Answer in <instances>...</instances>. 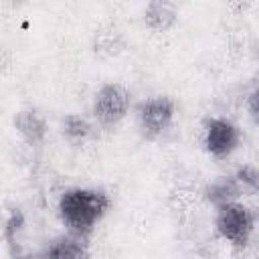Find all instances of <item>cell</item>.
<instances>
[{
    "mask_svg": "<svg viewBox=\"0 0 259 259\" xmlns=\"http://www.w3.org/2000/svg\"><path fill=\"white\" fill-rule=\"evenodd\" d=\"M113 200L103 188L71 186L61 192L57 202V214L67 233L91 239L93 231L111 210Z\"/></svg>",
    "mask_w": 259,
    "mask_h": 259,
    "instance_id": "6da1fadb",
    "label": "cell"
},
{
    "mask_svg": "<svg viewBox=\"0 0 259 259\" xmlns=\"http://www.w3.org/2000/svg\"><path fill=\"white\" fill-rule=\"evenodd\" d=\"M255 210L241 200H233L214 208V229L219 237L235 249H247L255 233Z\"/></svg>",
    "mask_w": 259,
    "mask_h": 259,
    "instance_id": "7a4b0ae2",
    "label": "cell"
},
{
    "mask_svg": "<svg viewBox=\"0 0 259 259\" xmlns=\"http://www.w3.org/2000/svg\"><path fill=\"white\" fill-rule=\"evenodd\" d=\"M178 105L176 99L170 95H152L142 99L136 105V123L138 132L146 140H160L164 138L176 121Z\"/></svg>",
    "mask_w": 259,
    "mask_h": 259,
    "instance_id": "3957f363",
    "label": "cell"
},
{
    "mask_svg": "<svg viewBox=\"0 0 259 259\" xmlns=\"http://www.w3.org/2000/svg\"><path fill=\"white\" fill-rule=\"evenodd\" d=\"M132 109V91L117 81L103 83L91 101V113L97 125L101 127H115Z\"/></svg>",
    "mask_w": 259,
    "mask_h": 259,
    "instance_id": "277c9868",
    "label": "cell"
},
{
    "mask_svg": "<svg viewBox=\"0 0 259 259\" xmlns=\"http://www.w3.org/2000/svg\"><path fill=\"white\" fill-rule=\"evenodd\" d=\"M241 127L225 115H208L202 121V146L217 160L229 158L241 144Z\"/></svg>",
    "mask_w": 259,
    "mask_h": 259,
    "instance_id": "5b68a950",
    "label": "cell"
},
{
    "mask_svg": "<svg viewBox=\"0 0 259 259\" xmlns=\"http://www.w3.org/2000/svg\"><path fill=\"white\" fill-rule=\"evenodd\" d=\"M40 259H91L89 239L63 233L45 245Z\"/></svg>",
    "mask_w": 259,
    "mask_h": 259,
    "instance_id": "8992f818",
    "label": "cell"
},
{
    "mask_svg": "<svg viewBox=\"0 0 259 259\" xmlns=\"http://www.w3.org/2000/svg\"><path fill=\"white\" fill-rule=\"evenodd\" d=\"M14 127L20 134V138L28 146H34V148H38L47 138V119L34 107L20 109L14 115Z\"/></svg>",
    "mask_w": 259,
    "mask_h": 259,
    "instance_id": "52a82bcc",
    "label": "cell"
},
{
    "mask_svg": "<svg viewBox=\"0 0 259 259\" xmlns=\"http://www.w3.org/2000/svg\"><path fill=\"white\" fill-rule=\"evenodd\" d=\"M178 20V6L166 0H152L144 8V24L154 32L170 30Z\"/></svg>",
    "mask_w": 259,
    "mask_h": 259,
    "instance_id": "ba28073f",
    "label": "cell"
},
{
    "mask_svg": "<svg viewBox=\"0 0 259 259\" xmlns=\"http://www.w3.org/2000/svg\"><path fill=\"white\" fill-rule=\"evenodd\" d=\"M243 192L245 190L235 176H219L204 188V198L208 204H212V208H217L221 204L239 200Z\"/></svg>",
    "mask_w": 259,
    "mask_h": 259,
    "instance_id": "9c48e42d",
    "label": "cell"
},
{
    "mask_svg": "<svg viewBox=\"0 0 259 259\" xmlns=\"http://www.w3.org/2000/svg\"><path fill=\"white\" fill-rule=\"evenodd\" d=\"M91 134H93V125L87 117L79 113H69L63 117V136L71 144H83L87 138H91Z\"/></svg>",
    "mask_w": 259,
    "mask_h": 259,
    "instance_id": "30bf717a",
    "label": "cell"
},
{
    "mask_svg": "<svg viewBox=\"0 0 259 259\" xmlns=\"http://www.w3.org/2000/svg\"><path fill=\"white\" fill-rule=\"evenodd\" d=\"M233 176L239 180V184L243 186V190L257 192V188H259V172H257V168H255L253 164L241 166Z\"/></svg>",
    "mask_w": 259,
    "mask_h": 259,
    "instance_id": "8fae6325",
    "label": "cell"
},
{
    "mask_svg": "<svg viewBox=\"0 0 259 259\" xmlns=\"http://www.w3.org/2000/svg\"><path fill=\"white\" fill-rule=\"evenodd\" d=\"M247 101H249V115L255 119V117H257V87H255V85H253V89L249 91Z\"/></svg>",
    "mask_w": 259,
    "mask_h": 259,
    "instance_id": "7c38bea8",
    "label": "cell"
},
{
    "mask_svg": "<svg viewBox=\"0 0 259 259\" xmlns=\"http://www.w3.org/2000/svg\"><path fill=\"white\" fill-rule=\"evenodd\" d=\"M12 259H40V253H16Z\"/></svg>",
    "mask_w": 259,
    "mask_h": 259,
    "instance_id": "4fadbf2b",
    "label": "cell"
}]
</instances>
